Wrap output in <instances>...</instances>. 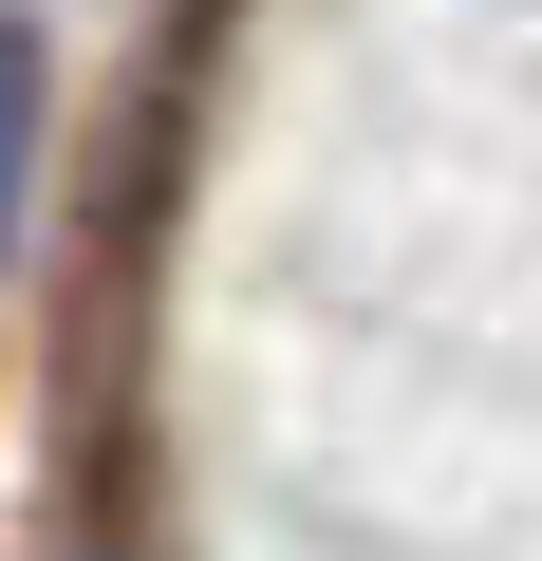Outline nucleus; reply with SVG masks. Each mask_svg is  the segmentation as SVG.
<instances>
[{"label":"nucleus","mask_w":542,"mask_h":561,"mask_svg":"<svg viewBox=\"0 0 542 561\" xmlns=\"http://www.w3.org/2000/svg\"><path fill=\"white\" fill-rule=\"evenodd\" d=\"M38 131H57V38L0 0V243H20V206H38Z\"/></svg>","instance_id":"obj_1"}]
</instances>
